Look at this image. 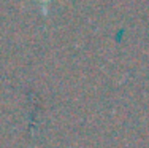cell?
Segmentation results:
<instances>
[{
	"label": "cell",
	"mask_w": 149,
	"mask_h": 148,
	"mask_svg": "<svg viewBox=\"0 0 149 148\" xmlns=\"http://www.w3.org/2000/svg\"><path fill=\"white\" fill-rule=\"evenodd\" d=\"M40 3H48V2H52V0H38Z\"/></svg>",
	"instance_id": "obj_1"
}]
</instances>
